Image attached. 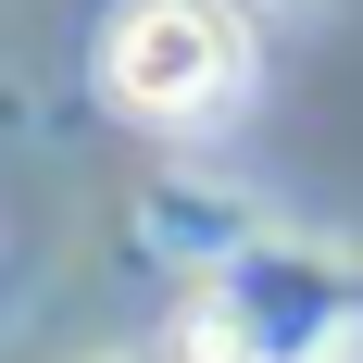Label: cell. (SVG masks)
I'll use <instances>...</instances> for the list:
<instances>
[{
    "instance_id": "1",
    "label": "cell",
    "mask_w": 363,
    "mask_h": 363,
    "mask_svg": "<svg viewBox=\"0 0 363 363\" xmlns=\"http://www.w3.org/2000/svg\"><path fill=\"white\" fill-rule=\"evenodd\" d=\"M101 88L150 125H213L251 88V13L238 0H125L101 26Z\"/></svg>"
}]
</instances>
